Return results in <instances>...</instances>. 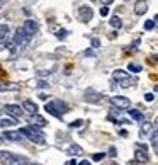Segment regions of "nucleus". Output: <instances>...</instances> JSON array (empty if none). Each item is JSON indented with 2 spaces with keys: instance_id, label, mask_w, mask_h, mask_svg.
Segmentation results:
<instances>
[{
  "instance_id": "1",
  "label": "nucleus",
  "mask_w": 158,
  "mask_h": 165,
  "mask_svg": "<svg viewBox=\"0 0 158 165\" xmlns=\"http://www.w3.org/2000/svg\"><path fill=\"white\" fill-rule=\"evenodd\" d=\"M19 131L24 135V138H27L32 143H38V145H44L46 143L43 133L39 130H36V126H26V128H22V130H19Z\"/></svg>"
},
{
  "instance_id": "2",
  "label": "nucleus",
  "mask_w": 158,
  "mask_h": 165,
  "mask_svg": "<svg viewBox=\"0 0 158 165\" xmlns=\"http://www.w3.org/2000/svg\"><path fill=\"white\" fill-rule=\"evenodd\" d=\"M0 157H2V163L3 165H29V160H27L26 157L14 155V153L7 152V150H2Z\"/></svg>"
},
{
  "instance_id": "3",
  "label": "nucleus",
  "mask_w": 158,
  "mask_h": 165,
  "mask_svg": "<svg viewBox=\"0 0 158 165\" xmlns=\"http://www.w3.org/2000/svg\"><path fill=\"white\" fill-rule=\"evenodd\" d=\"M29 39H31V38L27 36V33H26V29H24V27H19V29L16 31V34H14V43H16L17 46L26 44Z\"/></svg>"
},
{
  "instance_id": "4",
  "label": "nucleus",
  "mask_w": 158,
  "mask_h": 165,
  "mask_svg": "<svg viewBox=\"0 0 158 165\" xmlns=\"http://www.w3.org/2000/svg\"><path fill=\"white\" fill-rule=\"evenodd\" d=\"M111 102H112V106H116L117 109H128V107L131 106V100L128 97H124V95H114V97L111 99Z\"/></svg>"
},
{
  "instance_id": "5",
  "label": "nucleus",
  "mask_w": 158,
  "mask_h": 165,
  "mask_svg": "<svg viewBox=\"0 0 158 165\" xmlns=\"http://www.w3.org/2000/svg\"><path fill=\"white\" fill-rule=\"evenodd\" d=\"M78 16H80V21L82 22H90V19L94 17V10L90 9L88 5H82L80 9H78Z\"/></svg>"
},
{
  "instance_id": "6",
  "label": "nucleus",
  "mask_w": 158,
  "mask_h": 165,
  "mask_svg": "<svg viewBox=\"0 0 158 165\" xmlns=\"http://www.w3.org/2000/svg\"><path fill=\"white\" fill-rule=\"evenodd\" d=\"M22 27L26 29V33H27L29 38H32V36L38 33V29H39V26L36 24V21H32V19H26V21H24Z\"/></svg>"
},
{
  "instance_id": "7",
  "label": "nucleus",
  "mask_w": 158,
  "mask_h": 165,
  "mask_svg": "<svg viewBox=\"0 0 158 165\" xmlns=\"http://www.w3.org/2000/svg\"><path fill=\"white\" fill-rule=\"evenodd\" d=\"M24 107H20V106H16V104H9V106H3V111L5 112H9L10 116H14V117H22V114H24Z\"/></svg>"
},
{
  "instance_id": "8",
  "label": "nucleus",
  "mask_w": 158,
  "mask_h": 165,
  "mask_svg": "<svg viewBox=\"0 0 158 165\" xmlns=\"http://www.w3.org/2000/svg\"><path fill=\"white\" fill-rule=\"evenodd\" d=\"M2 138L3 140H10V141H19V140L24 138V135L20 131H3Z\"/></svg>"
},
{
  "instance_id": "9",
  "label": "nucleus",
  "mask_w": 158,
  "mask_h": 165,
  "mask_svg": "<svg viewBox=\"0 0 158 165\" xmlns=\"http://www.w3.org/2000/svg\"><path fill=\"white\" fill-rule=\"evenodd\" d=\"M29 123H31V126H38V128L46 126V119L43 116H39V114H32V116H29Z\"/></svg>"
},
{
  "instance_id": "10",
  "label": "nucleus",
  "mask_w": 158,
  "mask_h": 165,
  "mask_svg": "<svg viewBox=\"0 0 158 165\" xmlns=\"http://www.w3.org/2000/svg\"><path fill=\"white\" fill-rule=\"evenodd\" d=\"M49 104H51V106L55 107V109L58 111V112H61V114H65V112L68 111V106L63 102V100H60V99H53Z\"/></svg>"
},
{
  "instance_id": "11",
  "label": "nucleus",
  "mask_w": 158,
  "mask_h": 165,
  "mask_svg": "<svg viewBox=\"0 0 158 165\" xmlns=\"http://www.w3.org/2000/svg\"><path fill=\"white\" fill-rule=\"evenodd\" d=\"M22 107H24V111H27V112L31 114H38V106H36V102H32V100H29V99H26L22 102Z\"/></svg>"
},
{
  "instance_id": "12",
  "label": "nucleus",
  "mask_w": 158,
  "mask_h": 165,
  "mask_svg": "<svg viewBox=\"0 0 158 165\" xmlns=\"http://www.w3.org/2000/svg\"><path fill=\"white\" fill-rule=\"evenodd\" d=\"M151 130H153V124L150 123V121H143V123H141V130H139V136L145 138V136H148L150 133H151Z\"/></svg>"
},
{
  "instance_id": "13",
  "label": "nucleus",
  "mask_w": 158,
  "mask_h": 165,
  "mask_svg": "<svg viewBox=\"0 0 158 165\" xmlns=\"http://www.w3.org/2000/svg\"><path fill=\"white\" fill-rule=\"evenodd\" d=\"M112 77H114V80H117V84L119 82H123V80H129V75H128V71H124V70H121V68H117L116 71L112 73Z\"/></svg>"
},
{
  "instance_id": "14",
  "label": "nucleus",
  "mask_w": 158,
  "mask_h": 165,
  "mask_svg": "<svg viewBox=\"0 0 158 165\" xmlns=\"http://www.w3.org/2000/svg\"><path fill=\"white\" fill-rule=\"evenodd\" d=\"M100 99H102V95L97 94V92H94V90L85 92V100H87V102H99Z\"/></svg>"
},
{
  "instance_id": "15",
  "label": "nucleus",
  "mask_w": 158,
  "mask_h": 165,
  "mask_svg": "<svg viewBox=\"0 0 158 165\" xmlns=\"http://www.w3.org/2000/svg\"><path fill=\"white\" fill-rule=\"evenodd\" d=\"M134 160H136V162H141V163L148 162V155H146V150H141V148L136 150V153H134Z\"/></svg>"
},
{
  "instance_id": "16",
  "label": "nucleus",
  "mask_w": 158,
  "mask_h": 165,
  "mask_svg": "<svg viewBox=\"0 0 158 165\" xmlns=\"http://www.w3.org/2000/svg\"><path fill=\"white\" fill-rule=\"evenodd\" d=\"M128 114H129V117L134 119V121H145V114H143L141 111H138V109H129Z\"/></svg>"
},
{
  "instance_id": "17",
  "label": "nucleus",
  "mask_w": 158,
  "mask_h": 165,
  "mask_svg": "<svg viewBox=\"0 0 158 165\" xmlns=\"http://www.w3.org/2000/svg\"><path fill=\"white\" fill-rule=\"evenodd\" d=\"M146 10H148V5H146L145 2H138V3H134V12L138 14V16H145Z\"/></svg>"
},
{
  "instance_id": "18",
  "label": "nucleus",
  "mask_w": 158,
  "mask_h": 165,
  "mask_svg": "<svg viewBox=\"0 0 158 165\" xmlns=\"http://www.w3.org/2000/svg\"><path fill=\"white\" fill-rule=\"evenodd\" d=\"M7 33H9V26L7 24H2L0 26V36H2V46L7 44Z\"/></svg>"
},
{
  "instance_id": "19",
  "label": "nucleus",
  "mask_w": 158,
  "mask_h": 165,
  "mask_svg": "<svg viewBox=\"0 0 158 165\" xmlns=\"http://www.w3.org/2000/svg\"><path fill=\"white\" fill-rule=\"evenodd\" d=\"M44 109H46V111H48V112H49V114H51V116L58 117V119H61V117H63V114H61V112H58V111H56V109H55V107H53V106H51V104H46V106H44Z\"/></svg>"
},
{
  "instance_id": "20",
  "label": "nucleus",
  "mask_w": 158,
  "mask_h": 165,
  "mask_svg": "<svg viewBox=\"0 0 158 165\" xmlns=\"http://www.w3.org/2000/svg\"><path fill=\"white\" fill-rule=\"evenodd\" d=\"M111 26H112L114 29H121V27H123V21H121V17H117V16L111 17Z\"/></svg>"
},
{
  "instance_id": "21",
  "label": "nucleus",
  "mask_w": 158,
  "mask_h": 165,
  "mask_svg": "<svg viewBox=\"0 0 158 165\" xmlns=\"http://www.w3.org/2000/svg\"><path fill=\"white\" fill-rule=\"evenodd\" d=\"M0 123H2L3 128H9V126H16L17 121L12 119V117H2V121H0Z\"/></svg>"
},
{
  "instance_id": "22",
  "label": "nucleus",
  "mask_w": 158,
  "mask_h": 165,
  "mask_svg": "<svg viewBox=\"0 0 158 165\" xmlns=\"http://www.w3.org/2000/svg\"><path fill=\"white\" fill-rule=\"evenodd\" d=\"M68 152H70V155H84V148L78 145H71Z\"/></svg>"
},
{
  "instance_id": "23",
  "label": "nucleus",
  "mask_w": 158,
  "mask_h": 165,
  "mask_svg": "<svg viewBox=\"0 0 158 165\" xmlns=\"http://www.w3.org/2000/svg\"><path fill=\"white\" fill-rule=\"evenodd\" d=\"M128 70H129V71H133V73H139V71H141L143 68H141V65H136V63H129V65H128Z\"/></svg>"
},
{
  "instance_id": "24",
  "label": "nucleus",
  "mask_w": 158,
  "mask_h": 165,
  "mask_svg": "<svg viewBox=\"0 0 158 165\" xmlns=\"http://www.w3.org/2000/svg\"><path fill=\"white\" fill-rule=\"evenodd\" d=\"M151 146H153V150L158 153V131L151 136Z\"/></svg>"
},
{
  "instance_id": "25",
  "label": "nucleus",
  "mask_w": 158,
  "mask_h": 165,
  "mask_svg": "<svg viewBox=\"0 0 158 165\" xmlns=\"http://www.w3.org/2000/svg\"><path fill=\"white\" fill-rule=\"evenodd\" d=\"M5 90H19V87H17L16 84H9V87H7V85H2V92H5Z\"/></svg>"
},
{
  "instance_id": "26",
  "label": "nucleus",
  "mask_w": 158,
  "mask_h": 165,
  "mask_svg": "<svg viewBox=\"0 0 158 165\" xmlns=\"http://www.w3.org/2000/svg\"><path fill=\"white\" fill-rule=\"evenodd\" d=\"M155 27V21H145V29L146 31H151Z\"/></svg>"
},
{
  "instance_id": "27",
  "label": "nucleus",
  "mask_w": 158,
  "mask_h": 165,
  "mask_svg": "<svg viewBox=\"0 0 158 165\" xmlns=\"http://www.w3.org/2000/svg\"><path fill=\"white\" fill-rule=\"evenodd\" d=\"M99 12H100V16H102V17H106V16H109V7H106V5H102V7H100V10H99Z\"/></svg>"
},
{
  "instance_id": "28",
  "label": "nucleus",
  "mask_w": 158,
  "mask_h": 165,
  "mask_svg": "<svg viewBox=\"0 0 158 165\" xmlns=\"http://www.w3.org/2000/svg\"><path fill=\"white\" fill-rule=\"evenodd\" d=\"M82 124H84V121H82V119H77V121H73V123H70V128H73V130H75V128H80Z\"/></svg>"
},
{
  "instance_id": "29",
  "label": "nucleus",
  "mask_w": 158,
  "mask_h": 165,
  "mask_svg": "<svg viewBox=\"0 0 158 165\" xmlns=\"http://www.w3.org/2000/svg\"><path fill=\"white\" fill-rule=\"evenodd\" d=\"M104 157H106V153H95V155L92 157V160H94V162H100Z\"/></svg>"
},
{
  "instance_id": "30",
  "label": "nucleus",
  "mask_w": 158,
  "mask_h": 165,
  "mask_svg": "<svg viewBox=\"0 0 158 165\" xmlns=\"http://www.w3.org/2000/svg\"><path fill=\"white\" fill-rule=\"evenodd\" d=\"M66 31H65V29H61V31H58V33H56V38H58V39H63V38H66Z\"/></svg>"
},
{
  "instance_id": "31",
  "label": "nucleus",
  "mask_w": 158,
  "mask_h": 165,
  "mask_svg": "<svg viewBox=\"0 0 158 165\" xmlns=\"http://www.w3.org/2000/svg\"><path fill=\"white\" fill-rule=\"evenodd\" d=\"M92 46H94V48H99V46H100V39L99 38H92Z\"/></svg>"
},
{
  "instance_id": "32",
  "label": "nucleus",
  "mask_w": 158,
  "mask_h": 165,
  "mask_svg": "<svg viewBox=\"0 0 158 165\" xmlns=\"http://www.w3.org/2000/svg\"><path fill=\"white\" fill-rule=\"evenodd\" d=\"M36 85H38L39 89H44V87H48V84H46L44 80H38V84H36Z\"/></svg>"
},
{
  "instance_id": "33",
  "label": "nucleus",
  "mask_w": 158,
  "mask_h": 165,
  "mask_svg": "<svg viewBox=\"0 0 158 165\" xmlns=\"http://www.w3.org/2000/svg\"><path fill=\"white\" fill-rule=\"evenodd\" d=\"M145 100L146 102H153V94H145Z\"/></svg>"
},
{
  "instance_id": "34",
  "label": "nucleus",
  "mask_w": 158,
  "mask_h": 165,
  "mask_svg": "<svg viewBox=\"0 0 158 165\" xmlns=\"http://www.w3.org/2000/svg\"><path fill=\"white\" fill-rule=\"evenodd\" d=\"M85 56H95V53L92 49H85Z\"/></svg>"
},
{
  "instance_id": "35",
  "label": "nucleus",
  "mask_w": 158,
  "mask_h": 165,
  "mask_svg": "<svg viewBox=\"0 0 158 165\" xmlns=\"http://www.w3.org/2000/svg\"><path fill=\"white\" fill-rule=\"evenodd\" d=\"M46 75H49V71H44V70L38 71V77H46Z\"/></svg>"
},
{
  "instance_id": "36",
  "label": "nucleus",
  "mask_w": 158,
  "mask_h": 165,
  "mask_svg": "<svg viewBox=\"0 0 158 165\" xmlns=\"http://www.w3.org/2000/svg\"><path fill=\"white\" fill-rule=\"evenodd\" d=\"M100 2H102V3H104V5H106V7H109V5H111V3H112V2H114V0H100Z\"/></svg>"
},
{
  "instance_id": "37",
  "label": "nucleus",
  "mask_w": 158,
  "mask_h": 165,
  "mask_svg": "<svg viewBox=\"0 0 158 165\" xmlns=\"http://www.w3.org/2000/svg\"><path fill=\"white\" fill-rule=\"evenodd\" d=\"M78 165H90V162H88V160H82V162L78 163Z\"/></svg>"
},
{
  "instance_id": "38",
  "label": "nucleus",
  "mask_w": 158,
  "mask_h": 165,
  "mask_svg": "<svg viewBox=\"0 0 158 165\" xmlns=\"http://www.w3.org/2000/svg\"><path fill=\"white\" fill-rule=\"evenodd\" d=\"M66 165H77V160H70V162H68Z\"/></svg>"
},
{
  "instance_id": "39",
  "label": "nucleus",
  "mask_w": 158,
  "mask_h": 165,
  "mask_svg": "<svg viewBox=\"0 0 158 165\" xmlns=\"http://www.w3.org/2000/svg\"><path fill=\"white\" fill-rule=\"evenodd\" d=\"M151 58H153V62H158V56L156 55H151Z\"/></svg>"
},
{
  "instance_id": "40",
  "label": "nucleus",
  "mask_w": 158,
  "mask_h": 165,
  "mask_svg": "<svg viewBox=\"0 0 158 165\" xmlns=\"http://www.w3.org/2000/svg\"><path fill=\"white\" fill-rule=\"evenodd\" d=\"M155 92H156V94H158V84L155 85Z\"/></svg>"
},
{
  "instance_id": "41",
  "label": "nucleus",
  "mask_w": 158,
  "mask_h": 165,
  "mask_svg": "<svg viewBox=\"0 0 158 165\" xmlns=\"http://www.w3.org/2000/svg\"><path fill=\"white\" fill-rule=\"evenodd\" d=\"M155 22H158V14H156V16H155Z\"/></svg>"
},
{
  "instance_id": "42",
  "label": "nucleus",
  "mask_w": 158,
  "mask_h": 165,
  "mask_svg": "<svg viewBox=\"0 0 158 165\" xmlns=\"http://www.w3.org/2000/svg\"><path fill=\"white\" fill-rule=\"evenodd\" d=\"M32 165H39V163H32Z\"/></svg>"
},
{
  "instance_id": "43",
  "label": "nucleus",
  "mask_w": 158,
  "mask_h": 165,
  "mask_svg": "<svg viewBox=\"0 0 158 165\" xmlns=\"http://www.w3.org/2000/svg\"><path fill=\"white\" fill-rule=\"evenodd\" d=\"M138 2H143V0H138Z\"/></svg>"
}]
</instances>
